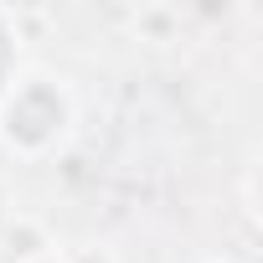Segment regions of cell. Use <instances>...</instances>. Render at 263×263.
Listing matches in <instances>:
<instances>
[{
    "label": "cell",
    "mask_w": 263,
    "mask_h": 263,
    "mask_svg": "<svg viewBox=\"0 0 263 263\" xmlns=\"http://www.w3.org/2000/svg\"><path fill=\"white\" fill-rule=\"evenodd\" d=\"M6 78H11V31H6V16H0V93H6Z\"/></svg>",
    "instance_id": "cell-2"
},
{
    "label": "cell",
    "mask_w": 263,
    "mask_h": 263,
    "mask_svg": "<svg viewBox=\"0 0 263 263\" xmlns=\"http://www.w3.org/2000/svg\"><path fill=\"white\" fill-rule=\"evenodd\" d=\"M62 124H67V98L52 78H26L6 98V140L21 150H42L47 140L62 135Z\"/></svg>",
    "instance_id": "cell-1"
}]
</instances>
